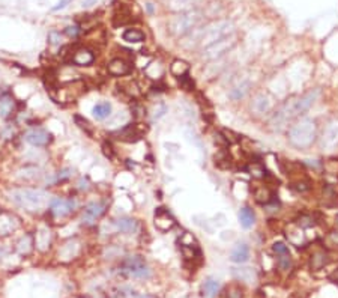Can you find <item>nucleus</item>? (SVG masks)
<instances>
[{"label":"nucleus","instance_id":"nucleus-1","mask_svg":"<svg viewBox=\"0 0 338 298\" xmlns=\"http://www.w3.org/2000/svg\"><path fill=\"white\" fill-rule=\"evenodd\" d=\"M9 199L17 207L30 213H39L48 208L51 202V196L47 191L39 188H27V187L12 188L9 191Z\"/></svg>","mask_w":338,"mask_h":298},{"label":"nucleus","instance_id":"nucleus-2","mask_svg":"<svg viewBox=\"0 0 338 298\" xmlns=\"http://www.w3.org/2000/svg\"><path fill=\"white\" fill-rule=\"evenodd\" d=\"M235 33V24L230 20H215L209 24H206L202 29H194L191 32L194 44L200 45L202 48H206L207 45Z\"/></svg>","mask_w":338,"mask_h":298},{"label":"nucleus","instance_id":"nucleus-3","mask_svg":"<svg viewBox=\"0 0 338 298\" xmlns=\"http://www.w3.org/2000/svg\"><path fill=\"white\" fill-rule=\"evenodd\" d=\"M287 139H289L290 145H293L298 149L310 148L317 139L316 121L308 119V118H302V119L296 121L295 124L290 125L289 133H287Z\"/></svg>","mask_w":338,"mask_h":298},{"label":"nucleus","instance_id":"nucleus-4","mask_svg":"<svg viewBox=\"0 0 338 298\" xmlns=\"http://www.w3.org/2000/svg\"><path fill=\"white\" fill-rule=\"evenodd\" d=\"M203 20V12L199 9H191L185 12H179L175 17H172L167 23L168 32L173 36H187L190 35L194 29L199 27V24Z\"/></svg>","mask_w":338,"mask_h":298},{"label":"nucleus","instance_id":"nucleus-5","mask_svg":"<svg viewBox=\"0 0 338 298\" xmlns=\"http://www.w3.org/2000/svg\"><path fill=\"white\" fill-rule=\"evenodd\" d=\"M236 39L238 36L235 33L225 36L210 45H207L206 48L202 50V59L203 61H218L221 59L225 53H229L230 50L236 45Z\"/></svg>","mask_w":338,"mask_h":298},{"label":"nucleus","instance_id":"nucleus-6","mask_svg":"<svg viewBox=\"0 0 338 298\" xmlns=\"http://www.w3.org/2000/svg\"><path fill=\"white\" fill-rule=\"evenodd\" d=\"M77 208H78V202L74 197H69V199L54 197V199H51V202L48 205L50 214L54 219H65V217L71 216Z\"/></svg>","mask_w":338,"mask_h":298},{"label":"nucleus","instance_id":"nucleus-7","mask_svg":"<svg viewBox=\"0 0 338 298\" xmlns=\"http://www.w3.org/2000/svg\"><path fill=\"white\" fill-rule=\"evenodd\" d=\"M121 271L128 274V276L137 277V279H146V277L150 276V270H149V267L146 265V262L143 261L141 256L127 258L121 265Z\"/></svg>","mask_w":338,"mask_h":298},{"label":"nucleus","instance_id":"nucleus-8","mask_svg":"<svg viewBox=\"0 0 338 298\" xmlns=\"http://www.w3.org/2000/svg\"><path fill=\"white\" fill-rule=\"evenodd\" d=\"M23 140L26 143H29L30 146L33 148H44V146H48L53 140V136L48 130L45 128H41V127H33V128H29L24 136H23Z\"/></svg>","mask_w":338,"mask_h":298},{"label":"nucleus","instance_id":"nucleus-9","mask_svg":"<svg viewBox=\"0 0 338 298\" xmlns=\"http://www.w3.org/2000/svg\"><path fill=\"white\" fill-rule=\"evenodd\" d=\"M319 95H320V89H311L307 93H304L302 96L292 99V107H293L295 116H301L305 112H308L314 106V103L317 101Z\"/></svg>","mask_w":338,"mask_h":298},{"label":"nucleus","instance_id":"nucleus-10","mask_svg":"<svg viewBox=\"0 0 338 298\" xmlns=\"http://www.w3.org/2000/svg\"><path fill=\"white\" fill-rule=\"evenodd\" d=\"M107 207H108V204L105 201H92V202H89L84 207L83 214H81L83 223L84 224H93L96 220H99L105 214Z\"/></svg>","mask_w":338,"mask_h":298},{"label":"nucleus","instance_id":"nucleus-11","mask_svg":"<svg viewBox=\"0 0 338 298\" xmlns=\"http://www.w3.org/2000/svg\"><path fill=\"white\" fill-rule=\"evenodd\" d=\"M273 106H275V99L269 92H259L251 101V110L257 116H262V115L272 112Z\"/></svg>","mask_w":338,"mask_h":298},{"label":"nucleus","instance_id":"nucleus-12","mask_svg":"<svg viewBox=\"0 0 338 298\" xmlns=\"http://www.w3.org/2000/svg\"><path fill=\"white\" fill-rule=\"evenodd\" d=\"M320 143L323 151H331L338 145V121H331L325 127Z\"/></svg>","mask_w":338,"mask_h":298},{"label":"nucleus","instance_id":"nucleus-13","mask_svg":"<svg viewBox=\"0 0 338 298\" xmlns=\"http://www.w3.org/2000/svg\"><path fill=\"white\" fill-rule=\"evenodd\" d=\"M155 227L161 232H168L172 230L176 224V220L173 219V216L168 213V210L165 208H158L155 211V219H153Z\"/></svg>","mask_w":338,"mask_h":298},{"label":"nucleus","instance_id":"nucleus-14","mask_svg":"<svg viewBox=\"0 0 338 298\" xmlns=\"http://www.w3.org/2000/svg\"><path fill=\"white\" fill-rule=\"evenodd\" d=\"M71 62L77 67H89L95 62V53L87 47H80L71 56Z\"/></svg>","mask_w":338,"mask_h":298},{"label":"nucleus","instance_id":"nucleus-15","mask_svg":"<svg viewBox=\"0 0 338 298\" xmlns=\"http://www.w3.org/2000/svg\"><path fill=\"white\" fill-rule=\"evenodd\" d=\"M253 87V83L250 81V78H242V80H238L229 90V96L233 99V101H239V99H244L250 90Z\"/></svg>","mask_w":338,"mask_h":298},{"label":"nucleus","instance_id":"nucleus-16","mask_svg":"<svg viewBox=\"0 0 338 298\" xmlns=\"http://www.w3.org/2000/svg\"><path fill=\"white\" fill-rule=\"evenodd\" d=\"M202 2V0H164L165 8L173 12H185L196 9V6Z\"/></svg>","mask_w":338,"mask_h":298},{"label":"nucleus","instance_id":"nucleus-17","mask_svg":"<svg viewBox=\"0 0 338 298\" xmlns=\"http://www.w3.org/2000/svg\"><path fill=\"white\" fill-rule=\"evenodd\" d=\"M107 70H108V74H111V75L124 77V75H128L133 68H131V64L128 61H125L122 58H116L108 64Z\"/></svg>","mask_w":338,"mask_h":298},{"label":"nucleus","instance_id":"nucleus-18","mask_svg":"<svg viewBox=\"0 0 338 298\" xmlns=\"http://www.w3.org/2000/svg\"><path fill=\"white\" fill-rule=\"evenodd\" d=\"M253 197L257 204L268 205L269 202L273 201V191L269 185L266 184H259L253 187Z\"/></svg>","mask_w":338,"mask_h":298},{"label":"nucleus","instance_id":"nucleus-19","mask_svg":"<svg viewBox=\"0 0 338 298\" xmlns=\"http://www.w3.org/2000/svg\"><path fill=\"white\" fill-rule=\"evenodd\" d=\"M113 227H115L116 232L135 233L138 230V222L130 217H119L116 220H113Z\"/></svg>","mask_w":338,"mask_h":298},{"label":"nucleus","instance_id":"nucleus-20","mask_svg":"<svg viewBox=\"0 0 338 298\" xmlns=\"http://www.w3.org/2000/svg\"><path fill=\"white\" fill-rule=\"evenodd\" d=\"M322 205L325 208H337L338 207V193L329 184H326L322 190Z\"/></svg>","mask_w":338,"mask_h":298},{"label":"nucleus","instance_id":"nucleus-21","mask_svg":"<svg viewBox=\"0 0 338 298\" xmlns=\"http://www.w3.org/2000/svg\"><path fill=\"white\" fill-rule=\"evenodd\" d=\"M328 262H329V255L326 250H323V248H319V250L313 252L311 258H310L311 270H322Z\"/></svg>","mask_w":338,"mask_h":298},{"label":"nucleus","instance_id":"nucleus-22","mask_svg":"<svg viewBox=\"0 0 338 298\" xmlns=\"http://www.w3.org/2000/svg\"><path fill=\"white\" fill-rule=\"evenodd\" d=\"M230 259L235 262V264H245L248 259H250V247L247 244H238L233 252L230 255Z\"/></svg>","mask_w":338,"mask_h":298},{"label":"nucleus","instance_id":"nucleus-23","mask_svg":"<svg viewBox=\"0 0 338 298\" xmlns=\"http://www.w3.org/2000/svg\"><path fill=\"white\" fill-rule=\"evenodd\" d=\"M15 109V101L11 95H3L0 98V119H6L12 115Z\"/></svg>","mask_w":338,"mask_h":298},{"label":"nucleus","instance_id":"nucleus-24","mask_svg":"<svg viewBox=\"0 0 338 298\" xmlns=\"http://www.w3.org/2000/svg\"><path fill=\"white\" fill-rule=\"evenodd\" d=\"M92 115L96 121H105L111 115V104L108 101H99L93 106Z\"/></svg>","mask_w":338,"mask_h":298},{"label":"nucleus","instance_id":"nucleus-25","mask_svg":"<svg viewBox=\"0 0 338 298\" xmlns=\"http://www.w3.org/2000/svg\"><path fill=\"white\" fill-rule=\"evenodd\" d=\"M238 217H239V223H241V226H242L244 229H250V227H253L254 223H256V214H254V211H253L250 207L241 208Z\"/></svg>","mask_w":338,"mask_h":298},{"label":"nucleus","instance_id":"nucleus-26","mask_svg":"<svg viewBox=\"0 0 338 298\" xmlns=\"http://www.w3.org/2000/svg\"><path fill=\"white\" fill-rule=\"evenodd\" d=\"M221 289V283L216 279H207L202 285V294L204 298H215Z\"/></svg>","mask_w":338,"mask_h":298},{"label":"nucleus","instance_id":"nucleus-27","mask_svg":"<svg viewBox=\"0 0 338 298\" xmlns=\"http://www.w3.org/2000/svg\"><path fill=\"white\" fill-rule=\"evenodd\" d=\"M17 226H18L17 219H14L12 216H2L0 217V235L12 233L17 229Z\"/></svg>","mask_w":338,"mask_h":298},{"label":"nucleus","instance_id":"nucleus-28","mask_svg":"<svg viewBox=\"0 0 338 298\" xmlns=\"http://www.w3.org/2000/svg\"><path fill=\"white\" fill-rule=\"evenodd\" d=\"M247 172L254 178V179H265L266 178V169L262 161H250L247 166Z\"/></svg>","mask_w":338,"mask_h":298},{"label":"nucleus","instance_id":"nucleus-29","mask_svg":"<svg viewBox=\"0 0 338 298\" xmlns=\"http://www.w3.org/2000/svg\"><path fill=\"white\" fill-rule=\"evenodd\" d=\"M190 71V65L185 62V61H181V59H176L172 62L170 65V73L176 77V78H181L184 75H187Z\"/></svg>","mask_w":338,"mask_h":298},{"label":"nucleus","instance_id":"nucleus-30","mask_svg":"<svg viewBox=\"0 0 338 298\" xmlns=\"http://www.w3.org/2000/svg\"><path fill=\"white\" fill-rule=\"evenodd\" d=\"M122 39L127 41V42H133V44H138V42H143L146 39L144 33L138 29H127L124 33H122Z\"/></svg>","mask_w":338,"mask_h":298},{"label":"nucleus","instance_id":"nucleus-31","mask_svg":"<svg viewBox=\"0 0 338 298\" xmlns=\"http://www.w3.org/2000/svg\"><path fill=\"white\" fill-rule=\"evenodd\" d=\"M276 267L281 273H289L293 268V259H292L290 253L276 256Z\"/></svg>","mask_w":338,"mask_h":298},{"label":"nucleus","instance_id":"nucleus-32","mask_svg":"<svg viewBox=\"0 0 338 298\" xmlns=\"http://www.w3.org/2000/svg\"><path fill=\"white\" fill-rule=\"evenodd\" d=\"M74 175V170L71 167H64L61 169L58 173H56L51 179H50V184H59V182H65L68 179H71Z\"/></svg>","mask_w":338,"mask_h":298},{"label":"nucleus","instance_id":"nucleus-33","mask_svg":"<svg viewBox=\"0 0 338 298\" xmlns=\"http://www.w3.org/2000/svg\"><path fill=\"white\" fill-rule=\"evenodd\" d=\"M215 166L219 167V169H229L232 167V158L230 155L225 152V151H221L215 155Z\"/></svg>","mask_w":338,"mask_h":298},{"label":"nucleus","instance_id":"nucleus-34","mask_svg":"<svg viewBox=\"0 0 338 298\" xmlns=\"http://www.w3.org/2000/svg\"><path fill=\"white\" fill-rule=\"evenodd\" d=\"M167 110H168L167 104H165L164 101H158V103H155V104L152 106V109H150V118H152L153 121H158V119H161V118L167 113Z\"/></svg>","mask_w":338,"mask_h":298},{"label":"nucleus","instance_id":"nucleus-35","mask_svg":"<svg viewBox=\"0 0 338 298\" xmlns=\"http://www.w3.org/2000/svg\"><path fill=\"white\" fill-rule=\"evenodd\" d=\"M235 274L238 276V279H241L242 282H248V283H251L256 279V273L251 268H236Z\"/></svg>","mask_w":338,"mask_h":298},{"label":"nucleus","instance_id":"nucleus-36","mask_svg":"<svg viewBox=\"0 0 338 298\" xmlns=\"http://www.w3.org/2000/svg\"><path fill=\"white\" fill-rule=\"evenodd\" d=\"M290 187H292L295 191H298V193H305V191H308V190L311 188V184H310V181H308L307 178H301V179L292 181Z\"/></svg>","mask_w":338,"mask_h":298},{"label":"nucleus","instance_id":"nucleus-37","mask_svg":"<svg viewBox=\"0 0 338 298\" xmlns=\"http://www.w3.org/2000/svg\"><path fill=\"white\" fill-rule=\"evenodd\" d=\"M295 224L299 226V227H302V229H307V227H313L316 224V222H314V217L313 216H310V214H301L298 217V220H296Z\"/></svg>","mask_w":338,"mask_h":298},{"label":"nucleus","instance_id":"nucleus-38","mask_svg":"<svg viewBox=\"0 0 338 298\" xmlns=\"http://www.w3.org/2000/svg\"><path fill=\"white\" fill-rule=\"evenodd\" d=\"M131 21V12L127 11V9H121L119 12H116L115 15V24L116 26H124V24H128Z\"/></svg>","mask_w":338,"mask_h":298},{"label":"nucleus","instance_id":"nucleus-39","mask_svg":"<svg viewBox=\"0 0 338 298\" xmlns=\"http://www.w3.org/2000/svg\"><path fill=\"white\" fill-rule=\"evenodd\" d=\"M74 121H75V124L84 131V133H87L89 136H92V133H93V128H92V125H90V122L87 121V119H84V118H81L80 115H75L74 116Z\"/></svg>","mask_w":338,"mask_h":298},{"label":"nucleus","instance_id":"nucleus-40","mask_svg":"<svg viewBox=\"0 0 338 298\" xmlns=\"http://www.w3.org/2000/svg\"><path fill=\"white\" fill-rule=\"evenodd\" d=\"M48 44L53 45V47H59V45H62V35H61V32H58V30H51V32L48 33Z\"/></svg>","mask_w":338,"mask_h":298},{"label":"nucleus","instance_id":"nucleus-41","mask_svg":"<svg viewBox=\"0 0 338 298\" xmlns=\"http://www.w3.org/2000/svg\"><path fill=\"white\" fill-rule=\"evenodd\" d=\"M272 253H273L275 256L286 255V253H289V247L286 245V242L278 241V242H275V244L272 245Z\"/></svg>","mask_w":338,"mask_h":298},{"label":"nucleus","instance_id":"nucleus-42","mask_svg":"<svg viewBox=\"0 0 338 298\" xmlns=\"http://www.w3.org/2000/svg\"><path fill=\"white\" fill-rule=\"evenodd\" d=\"M244 297V291H242V288L239 286V285H232V286H229V289H227V298H242Z\"/></svg>","mask_w":338,"mask_h":298},{"label":"nucleus","instance_id":"nucleus-43","mask_svg":"<svg viewBox=\"0 0 338 298\" xmlns=\"http://www.w3.org/2000/svg\"><path fill=\"white\" fill-rule=\"evenodd\" d=\"M179 83H181V87L185 89V90H193V89H194V81L190 78L188 74L184 75V77H181V78H179Z\"/></svg>","mask_w":338,"mask_h":298},{"label":"nucleus","instance_id":"nucleus-44","mask_svg":"<svg viewBox=\"0 0 338 298\" xmlns=\"http://www.w3.org/2000/svg\"><path fill=\"white\" fill-rule=\"evenodd\" d=\"M80 26H77V24H74V26H68L67 29H65V33L69 36V38H75V36H78V33H80Z\"/></svg>","mask_w":338,"mask_h":298},{"label":"nucleus","instance_id":"nucleus-45","mask_svg":"<svg viewBox=\"0 0 338 298\" xmlns=\"http://www.w3.org/2000/svg\"><path fill=\"white\" fill-rule=\"evenodd\" d=\"M71 2H72V0H59V3L56 5V6H53V8H51V11H54V12H56V11H61V9L67 8Z\"/></svg>","mask_w":338,"mask_h":298},{"label":"nucleus","instance_id":"nucleus-46","mask_svg":"<svg viewBox=\"0 0 338 298\" xmlns=\"http://www.w3.org/2000/svg\"><path fill=\"white\" fill-rule=\"evenodd\" d=\"M98 3V0H83V8H90Z\"/></svg>","mask_w":338,"mask_h":298},{"label":"nucleus","instance_id":"nucleus-47","mask_svg":"<svg viewBox=\"0 0 338 298\" xmlns=\"http://www.w3.org/2000/svg\"><path fill=\"white\" fill-rule=\"evenodd\" d=\"M337 223H338V216H337Z\"/></svg>","mask_w":338,"mask_h":298},{"label":"nucleus","instance_id":"nucleus-48","mask_svg":"<svg viewBox=\"0 0 338 298\" xmlns=\"http://www.w3.org/2000/svg\"><path fill=\"white\" fill-rule=\"evenodd\" d=\"M337 285H338V280H337Z\"/></svg>","mask_w":338,"mask_h":298}]
</instances>
